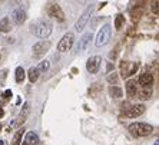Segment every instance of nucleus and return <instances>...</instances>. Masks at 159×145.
Instances as JSON below:
<instances>
[{
	"label": "nucleus",
	"mask_w": 159,
	"mask_h": 145,
	"mask_svg": "<svg viewBox=\"0 0 159 145\" xmlns=\"http://www.w3.org/2000/svg\"><path fill=\"white\" fill-rule=\"evenodd\" d=\"M52 30H53V26L52 23L48 22V20H40V22L36 23V26L33 27V32L37 37L40 39H46L52 35Z\"/></svg>",
	"instance_id": "nucleus-2"
},
{
	"label": "nucleus",
	"mask_w": 159,
	"mask_h": 145,
	"mask_svg": "<svg viewBox=\"0 0 159 145\" xmlns=\"http://www.w3.org/2000/svg\"><path fill=\"white\" fill-rule=\"evenodd\" d=\"M138 93V86L135 81H128L126 82V95L129 98H133Z\"/></svg>",
	"instance_id": "nucleus-15"
},
{
	"label": "nucleus",
	"mask_w": 159,
	"mask_h": 145,
	"mask_svg": "<svg viewBox=\"0 0 159 145\" xmlns=\"http://www.w3.org/2000/svg\"><path fill=\"white\" fill-rule=\"evenodd\" d=\"M22 145H29V144H26V142H23V144Z\"/></svg>",
	"instance_id": "nucleus-30"
},
{
	"label": "nucleus",
	"mask_w": 159,
	"mask_h": 145,
	"mask_svg": "<svg viewBox=\"0 0 159 145\" xmlns=\"http://www.w3.org/2000/svg\"><path fill=\"white\" fill-rule=\"evenodd\" d=\"M111 36H112V27H111V25H103V26H102V29L99 30L98 36H96L95 45H96L98 48L107 45V43H109V40H111Z\"/></svg>",
	"instance_id": "nucleus-4"
},
{
	"label": "nucleus",
	"mask_w": 159,
	"mask_h": 145,
	"mask_svg": "<svg viewBox=\"0 0 159 145\" xmlns=\"http://www.w3.org/2000/svg\"><path fill=\"white\" fill-rule=\"evenodd\" d=\"M3 98H4V99H10V98H11V91L10 89L6 91V92L3 93Z\"/></svg>",
	"instance_id": "nucleus-26"
},
{
	"label": "nucleus",
	"mask_w": 159,
	"mask_h": 145,
	"mask_svg": "<svg viewBox=\"0 0 159 145\" xmlns=\"http://www.w3.org/2000/svg\"><path fill=\"white\" fill-rule=\"evenodd\" d=\"M100 65H102V58L100 56H90L88 59V62H86V71L89 72V73H98V71H99Z\"/></svg>",
	"instance_id": "nucleus-7"
},
{
	"label": "nucleus",
	"mask_w": 159,
	"mask_h": 145,
	"mask_svg": "<svg viewBox=\"0 0 159 145\" xmlns=\"http://www.w3.org/2000/svg\"><path fill=\"white\" fill-rule=\"evenodd\" d=\"M15 79L17 83H22L25 81V71H23V68H16V72H15Z\"/></svg>",
	"instance_id": "nucleus-20"
},
{
	"label": "nucleus",
	"mask_w": 159,
	"mask_h": 145,
	"mask_svg": "<svg viewBox=\"0 0 159 145\" xmlns=\"http://www.w3.org/2000/svg\"><path fill=\"white\" fill-rule=\"evenodd\" d=\"M107 81L109 82H116L118 81V78H116V75L113 73V75H111V76H107Z\"/></svg>",
	"instance_id": "nucleus-27"
},
{
	"label": "nucleus",
	"mask_w": 159,
	"mask_h": 145,
	"mask_svg": "<svg viewBox=\"0 0 159 145\" xmlns=\"http://www.w3.org/2000/svg\"><path fill=\"white\" fill-rule=\"evenodd\" d=\"M73 42H75V35L72 33V32H67V33L59 40V43H57V50L62 53L70 50L72 46H73Z\"/></svg>",
	"instance_id": "nucleus-6"
},
{
	"label": "nucleus",
	"mask_w": 159,
	"mask_h": 145,
	"mask_svg": "<svg viewBox=\"0 0 159 145\" xmlns=\"http://www.w3.org/2000/svg\"><path fill=\"white\" fill-rule=\"evenodd\" d=\"M0 145H3V141H0Z\"/></svg>",
	"instance_id": "nucleus-32"
},
{
	"label": "nucleus",
	"mask_w": 159,
	"mask_h": 145,
	"mask_svg": "<svg viewBox=\"0 0 159 145\" xmlns=\"http://www.w3.org/2000/svg\"><path fill=\"white\" fill-rule=\"evenodd\" d=\"M153 145H159V141H156V142H155V144H153Z\"/></svg>",
	"instance_id": "nucleus-29"
},
{
	"label": "nucleus",
	"mask_w": 159,
	"mask_h": 145,
	"mask_svg": "<svg viewBox=\"0 0 159 145\" xmlns=\"http://www.w3.org/2000/svg\"><path fill=\"white\" fill-rule=\"evenodd\" d=\"M109 95L113 98H122L123 91L120 89V88H118V86H111V88H109Z\"/></svg>",
	"instance_id": "nucleus-19"
},
{
	"label": "nucleus",
	"mask_w": 159,
	"mask_h": 145,
	"mask_svg": "<svg viewBox=\"0 0 159 145\" xmlns=\"http://www.w3.org/2000/svg\"><path fill=\"white\" fill-rule=\"evenodd\" d=\"M145 114V105L143 104H136V105H132L130 108H128L125 111V115L129 116V118H138Z\"/></svg>",
	"instance_id": "nucleus-9"
},
{
	"label": "nucleus",
	"mask_w": 159,
	"mask_h": 145,
	"mask_svg": "<svg viewBox=\"0 0 159 145\" xmlns=\"http://www.w3.org/2000/svg\"><path fill=\"white\" fill-rule=\"evenodd\" d=\"M156 39H158V40H159V33H158V36H156Z\"/></svg>",
	"instance_id": "nucleus-31"
},
{
	"label": "nucleus",
	"mask_w": 159,
	"mask_h": 145,
	"mask_svg": "<svg viewBox=\"0 0 159 145\" xmlns=\"http://www.w3.org/2000/svg\"><path fill=\"white\" fill-rule=\"evenodd\" d=\"M4 115V111H3V108H0V118Z\"/></svg>",
	"instance_id": "nucleus-28"
},
{
	"label": "nucleus",
	"mask_w": 159,
	"mask_h": 145,
	"mask_svg": "<svg viewBox=\"0 0 159 145\" xmlns=\"http://www.w3.org/2000/svg\"><path fill=\"white\" fill-rule=\"evenodd\" d=\"M29 111H30L29 104H25L23 105V108H22V111H20V114H19L17 119L15 121V125H20V124L25 122V121H26V116L29 115Z\"/></svg>",
	"instance_id": "nucleus-14"
},
{
	"label": "nucleus",
	"mask_w": 159,
	"mask_h": 145,
	"mask_svg": "<svg viewBox=\"0 0 159 145\" xmlns=\"http://www.w3.org/2000/svg\"><path fill=\"white\" fill-rule=\"evenodd\" d=\"M49 66H50L49 60H42L40 63H39V66H37V69H39V72H46L49 69Z\"/></svg>",
	"instance_id": "nucleus-24"
},
{
	"label": "nucleus",
	"mask_w": 159,
	"mask_h": 145,
	"mask_svg": "<svg viewBox=\"0 0 159 145\" xmlns=\"http://www.w3.org/2000/svg\"><path fill=\"white\" fill-rule=\"evenodd\" d=\"M128 131L130 132V135L136 138H141V137H148L153 132V127L151 124H146V122H133L130 124L128 127Z\"/></svg>",
	"instance_id": "nucleus-1"
},
{
	"label": "nucleus",
	"mask_w": 159,
	"mask_h": 145,
	"mask_svg": "<svg viewBox=\"0 0 159 145\" xmlns=\"http://www.w3.org/2000/svg\"><path fill=\"white\" fill-rule=\"evenodd\" d=\"M48 15L50 17L56 19V20H59V22H63L65 20V13H63L62 7H60L57 3H50L48 7Z\"/></svg>",
	"instance_id": "nucleus-8"
},
{
	"label": "nucleus",
	"mask_w": 159,
	"mask_h": 145,
	"mask_svg": "<svg viewBox=\"0 0 159 145\" xmlns=\"http://www.w3.org/2000/svg\"><path fill=\"white\" fill-rule=\"evenodd\" d=\"M0 60H2V55H0Z\"/></svg>",
	"instance_id": "nucleus-34"
},
{
	"label": "nucleus",
	"mask_w": 159,
	"mask_h": 145,
	"mask_svg": "<svg viewBox=\"0 0 159 145\" xmlns=\"http://www.w3.org/2000/svg\"><path fill=\"white\" fill-rule=\"evenodd\" d=\"M10 19L9 17H4L0 20V32H3V33H7L10 32Z\"/></svg>",
	"instance_id": "nucleus-18"
},
{
	"label": "nucleus",
	"mask_w": 159,
	"mask_h": 145,
	"mask_svg": "<svg viewBox=\"0 0 159 145\" xmlns=\"http://www.w3.org/2000/svg\"><path fill=\"white\" fill-rule=\"evenodd\" d=\"M25 142L29 145H36L39 142V135L36 132H33V131H30V132L26 134V137H25Z\"/></svg>",
	"instance_id": "nucleus-16"
},
{
	"label": "nucleus",
	"mask_w": 159,
	"mask_h": 145,
	"mask_svg": "<svg viewBox=\"0 0 159 145\" xmlns=\"http://www.w3.org/2000/svg\"><path fill=\"white\" fill-rule=\"evenodd\" d=\"M151 96H152V89H151V88H148V89H146V88H143V89H142V92L139 93V98H141L142 101L149 99Z\"/></svg>",
	"instance_id": "nucleus-23"
},
{
	"label": "nucleus",
	"mask_w": 159,
	"mask_h": 145,
	"mask_svg": "<svg viewBox=\"0 0 159 145\" xmlns=\"http://www.w3.org/2000/svg\"><path fill=\"white\" fill-rule=\"evenodd\" d=\"M25 134V129H19L16 132V135L13 137V141H11V145H20V141H22V137Z\"/></svg>",
	"instance_id": "nucleus-22"
},
{
	"label": "nucleus",
	"mask_w": 159,
	"mask_h": 145,
	"mask_svg": "<svg viewBox=\"0 0 159 145\" xmlns=\"http://www.w3.org/2000/svg\"><path fill=\"white\" fill-rule=\"evenodd\" d=\"M122 76L123 78H128V76H130V75H133L135 72L138 71V68H139V65L135 63V62H125V63H122Z\"/></svg>",
	"instance_id": "nucleus-10"
},
{
	"label": "nucleus",
	"mask_w": 159,
	"mask_h": 145,
	"mask_svg": "<svg viewBox=\"0 0 159 145\" xmlns=\"http://www.w3.org/2000/svg\"><path fill=\"white\" fill-rule=\"evenodd\" d=\"M123 25H125V16L118 15L115 17V29L116 30H120L123 27Z\"/></svg>",
	"instance_id": "nucleus-21"
},
{
	"label": "nucleus",
	"mask_w": 159,
	"mask_h": 145,
	"mask_svg": "<svg viewBox=\"0 0 159 145\" xmlns=\"http://www.w3.org/2000/svg\"><path fill=\"white\" fill-rule=\"evenodd\" d=\"M151 9H152V12H153L155 15L159 16V2H153L152 6H151Z\"/></svg>",
	"instance_id": "nucleus-25"
},
{
	"label": "nucleus",
	"mask_w": 159,
	"mask_h": 145,
	"mask_svg": "<svg viewBox=\"0 0 159 145\" xmlns=\"http://www.w3.org/2000/svg\"><path fill=\"white\" fill-rule=\"evenodd\" d=\"M93 10H95V6L90 4V6H88V7L85 9V12L79 16V19L76 20V23H75V29H76V32H83L85 26L89 22V19H90V16H92Z\"/></svg>",
	"instance_id": "nucleus-3"
},
{
	"label": "nucleus",
	"mask_w": 159,
	"mask_h": 145,
	"mask_svg": "<svg viewBox=\"0 0 159 145\" xmlns=\"http://www.w3.org/2000/svg\"><path fill=\"white\" fill-rule=\"evenodd\" d=\"M50 46H52V43L49 40H39L37 43H34L33 48H32L33 56L34 58H42V56H44L50 50Z\"/></svg>",
	"instance_id": "nucleus-5"
},
{
	"label": "nucleus",
	"mask_w": 159,
	"mask_h": 145,
	"mask_svg": "<svg viewBox=\"0 0 159 145\" xmlns=\"http://www.w3.org/2000/svg\"><path fill=\"white\" fill-rule=\"evenodd\" d=\"M138 83L142 86V88H151L152 85H153V76H152L151 73H142L141 76H139V79H138Z\"/></svg>",
	"instance_id": "nucleus-12"
},
{
	"label": "nucleus",
	"mask_w": 159,
	"mask_h": 145,
	"mask_svg": "<svg viewBox=\"0 0 159 145\" xmlns=\"http://www.w3.org/2000/svg\"><path fill=\"white\" fill-rule=\"evenodd\" d=\"M39 75H40V72H39L37 68H30L29 72H27V78H29V81L32 82V83H34V82L39 79Z\"/></svg>",
	"instance_id": "nucleus-17"
},
{
	"label": "nucleus",
	"mask_w": 159,
	"mask_h": 145,
	"mask_svg": "<svg viewBox=\"0 0 159 145\" xmlns=\"http://www.w3.org/2000/svg\"><path fill=\"white\" fill-rule=\"evenodd\" d=\"M26 12L23 10V9H16L13 13H11V19H13V22L16 25H22V23L26 22Z\"/></svg>",
	"instance_id": "nucleus-11"
},
{
	"label": "nucleus",
	"mask_w": 159,
	"mask_h": 145,
	"mask_svg": "<svg viewBox=\"0 0 159 145\" xmlns=\"http://www.w3.org/2000/svg\"><path fill=\"white\" fill-rule=\"evenodd\" d=\"M0 131H2V125H0Z\"/></svg>",
	"instance_id": "nucleus-33"
},
{
	"label": "nucleus",
	"mask_w": 159,
	"mask_h": 145,
	"mask_svg": "<svg viewBox=\"0 0 159 145\" xmlns=\"http://www.w3.org/2000/svg\"><path fill=\"white\" fill-rule=\"evenodd\" d=\"M92 37H93L92 32H88V33H85L83 36L80 37V40H79V43H78V50L79 52H83V50L88 48L89 42L92 40Z\"/></svg>",
	"instance_id": "nucleus-13"
}]
</instances>
